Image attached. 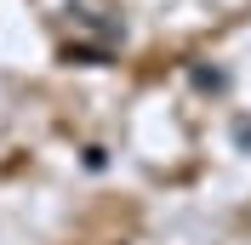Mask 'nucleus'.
Wrapping results in <instances>:
<instances>
[{
  "instance_id": "nucleus-1",
  "label": "nucleus",
  "mask_w": 251,
  "mask_h": 245,
  "mask_svg": "<svg viewBox=\"0 0 251 245\" xmlns=\"http://www.w3.org/2000/svg\"><path fill=\"white\" fill-rule=\"evenodd\" d=\"M188 80H194L200 92H228V74H223V69H205V63H194V69H188Z\"/></svg>"
},
{
  "instance_id": "nucleus-3",
  "label": "nucleus",
  "mask_w": 251,
  "mask_h": 245,
  "mask_svg": "<svg viewBox=\"0 0 251 245\" xmlns=\"http://www.w3.org/2000/svg\"><path fill=\"white\" fill-rule=\"evenodd\" d=\"M234 143H240V148H251V120H246V114L234 120Z\"/></svg>"
},
{
  "instance_id": "nucleus-2",
  "label": "nucleus",
  "mask_w": 251,
  "mask_h": 245,
  "mask_svg": "<svg viewBox=\"0 0 251 245\" xmlns=\"http://www.w3.org/2000/svg\"><path fill=\"white\" fill-rule=\"evenodd\" d=\"M69 63H109V46H69Z\"/></svg>"
}]
</instances>
